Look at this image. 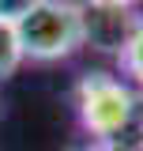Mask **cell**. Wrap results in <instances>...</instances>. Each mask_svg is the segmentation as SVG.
<instances>
[{"label":"cell","mask_w":143,"mask_h":151,"mask_svg":"<svg viewBox=\"0 0 143 151\" xmlns=\"http://www.w3.org/2000/svg\"><path fill=\"white\" fill-rule=\"evenodd\" d=\"M132 19H124V12H87V42L98 49H117L124 45Z\"/></svg>","instance_id":"3"},{"label":"cell","mask_w":143,"mask_h":151,"mask_svg":"<svg viewBox=\"0 0 143 151\" xmlns=\"http://www.w3.org/2000/svg\"><path fill=\"white\" fill-rule=\"evenodd\" d=\"M117 57H121V68L143 87V15L132 19V30H128V38H124V45H121Z\"/></svg>","instance_id":"4"},{"label":"cell","mask_w":143,"mask_h":151,"mask_svg":"<svg viewBox=\"0 0 143 151\" xmlns=\"http://www.w3.org/2000/svg\"><path fill=\"white\" fill-rule=\"evenodd\" d=\"M90 12H128L136 0H87Z\"/></svg>","instance_id":"7"},{"label":"cell","mask_w":143,"mask_h":151,"mask_svg":"<svg viewBox=\"0 0 143 151\" xmlns=\"http://www.w3.org/2000/svg\"><path fill=\"white\" fill-rule=\"evenodd\" d=\"M41 0H0V19L4 23H19L23 15H30Z\"/></svg>","instance_id":"6"},{"label":"cell","mask_w":143,"mask_h":151,"mask_svg":"<svg viewBox=\"0 0 143 151\" xmlns=\"http://www.w3.org/2000/svg\"><path fill=\"white\" fill-rule=\"evenodd\" d=\"M139 147H143V125H139Z\"/></svg>","instance_id":"9"},{"label":"cell","mask_w":143,"mask_h":151,"mask_svg":"<svg viewBox=\"0 0 143 151\" xmlns=\"http://www.w3.org/2000/svg\"><path fill=\"white\" fill-rule=\"evenodd\" d=\"M75 106H79V121L83 129L98 140V144H113L121 132L128 129L132 113H136V94L128 83L106 72H87L75 87Z\"/></svg>","instance_id":"2"},{"label":"cell","mask_w":143,"mask_h":151,"mask_svg":"<svg viewBox=\"0 0 143 151\" xmlns=\"http://www.w3.org/2000/svg\"><path fill=\"white\" fill-rule=\"evenodd\" d=\"M23 60H26V57H23V45H19L15 23H4V19H0V79H8Z\"/></svg>","instance_id":"5"},{"label":"cell","mask_w":143,"mask_h":151,"mask_svg":"<svg viewBox=\"0 0 143 151\" xmlns=\"http://www.w3.org/2000/svg\"><path fill=\"white\" fill-rule=\"evenodd\" d=\"M87 151H121V147H113V144H90Z\"/></svg>","instance_id":"8"},{"label":"cell","mask_w":143,"mask_h":151,"mask_svg":"<svg viewBox=\"0 0 143 151\" xmlns=\"http://www.w3.org/2000/svg\"><path fill=\"white\" fill-rule=\"evenodd\" d=\"M23 57L30 60H60L87 42V8L75 0H41L30 15L15 23Z\"/></svg>","instance_id":"1"}]
</instances>
